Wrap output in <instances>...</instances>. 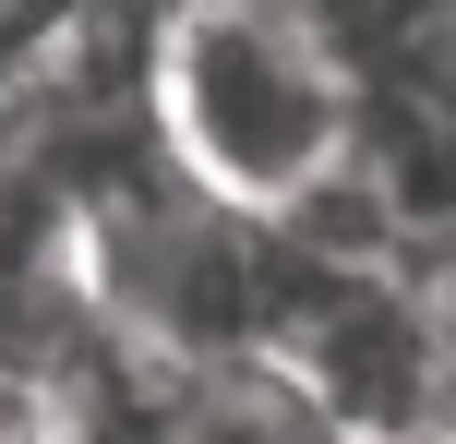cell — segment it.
I'll list each match as a JSON object with an SVG mask.
<instances>
[{"label": "cell", "mask_w": 456, "mask_h": 444, "mask_svg": "<svg viewBox=\"0 0 456 444\" xmlns=\"http://www.w3.org/2000/svg\"><path fill=\"white\" fill-rule=\"evenodd\" d=\"M265 360L348 444L456 421V312L433 301L420 264H337L313 240L265 229Z\"/></svg>", "instance_id": "2"}, {"label": "cell", "mask_w": 456, "mask_h": 444, "mask_svg": "<svg viewBox=\"0 0 456 444\" xmlns=\"http://www.w3.org/2000/svg\"><path fill=\"white\" fill-rule=\"evenodd\" d=\"M133 120L205 205L289 229L361 168L372 85L324 0H157L133 48Z\"/></svg>", "instance_id": "1"}, {"label": "cell", "mask_w": 456, "mask_h": 444, "mask_svg": "<svg viewBox=\"0 0 456 444\" xmlns=\"http://www.w3.org/2000/svg\"><path fill=\"white\" fill-rule=\"evenodd\" d=\"M396 444H456V421H444V432H396Z\"/></svg>", "instance_id": "3"}]
</instances>
